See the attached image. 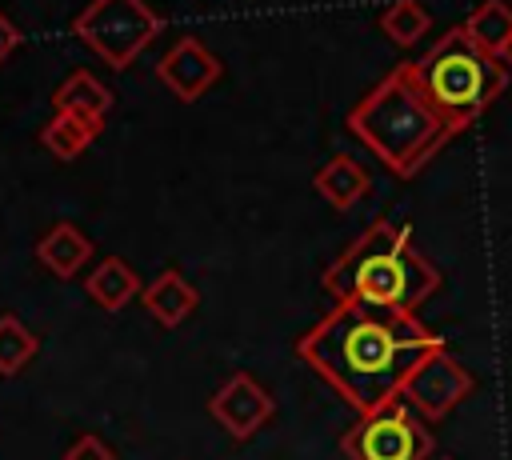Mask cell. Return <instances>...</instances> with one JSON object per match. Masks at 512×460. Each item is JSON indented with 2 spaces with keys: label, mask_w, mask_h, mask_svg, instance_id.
I'll return each mask as SVG.
<instances>
[{
  "label": "cell",
  "mask_w": 512,
  "mask_h": 460,
  "mask_svg": "<svg viewBox=\"0 0 512 460\" xmlns=\"http://www.w3.org/2000/svg\"><path fill=\"white\" fill-rule=\"evenodd\" d=\"M440 348H448L444 336L420 324L416 312L360 300L332 304L296 340V356L320 380H328L348 408H356V416L400 400L408 376Z\"/></svg>",
  "instance_id": "1"
},
{
  "label": "cell",
  "mask_w": 512,
  "mask_h": 460,
  "mask_svg": "<svg viewBox=\"0 0 512 460\" xmlns=\"http://www.w3.org/2000/svg\"><path fill=\"white\" fill-rule=\"evenodd\" d=\"M344 124L400 180H412L456 132H464L432 104L416 60H404L384 80H376Z\"/></svg>",
  "instance_id": "2"
},
{
  "label": "cell",
  "mask_w": 512,
  "mask_h": 460,
  "mask_svg": "<svg viewBox=\"0 0 512 460\" xmlns=\"http://www.w3.org/2000/svg\"><path fill=\"white\" fill-rule=\"evenodd\" d=\"M440 288L436 264L412 244L408 224H392L388 216H376L328 268H324V292L344 304H376V308H420Z\"/></svg>",
  "instance_id": "3"
},
{
  "label": "cell",
  "mask_w": 512,
  "mask_h": 460,
  "mask_svg": "<svg viewBox=\"0 0 512 460\" xmlns=\"http://www.w3.org/2000/svg\"><path fill=\"white\" fill-rule=\"evenodd\" d=\"M416 72L432 104L460 128H468L508 84V68L500 64V56L472 44L464 24L448 28L432 44V52L416 60Z\"/></svg>",
  "instance_id": "4"
},
{
  "label": "cell",
  "mask_w": 512,
  "mask_h": 460,
  "mask_svg": "<svg viewBox=\"0 0 512 460\" xmlns=\"http://www.w3.org/2000/svg\"><path fill=\"white\" fill-rule=\"evenodd\" d=\"M160 16L144 0H88L80 16L72 20V32L108 64V68H128L156 36H160Z\"/></svg>",
  "instance_id": "5"
},
{
  "label": "cell",
  "mask_w": 512,
  "mask_h": 460,
  "mask_svg": "<svg viewBox=\"0 0 512 460\" xmlns=\"http://www.w3.org/2000/svg\"><path fill=\"white\" fill-rule=\"evenodd\" d=\"M340 452L348 460H428L432 436L404 400H392L360 416L340 436Z\"/></svg>",
  "instance_id": "6"
},
{
  "label": "cell",
  "mask_w": 512,
  "mask_h": 460,
  "mask_svg": "<svg viewBox=\"0 0 512 460\" xmlns=\"http://www.w3.org/2000/svg\"><path fill=\"white\" fill-rule=\"evenodd\" d=\"M472 388H476L472 372H468L448 348H440V352H432V356L408 376L400 400H404L420 420H440V416H448Z\"/></svg>",
  "instance_id": "7"
},
{
  "label": "cell",
  "mask_w": 512,
  "mask_h": 460,
  "mask_svg": "<svg viewBox=\"0 0 512 460\" xmlns=\"http://www.w3.org/2000/svg\"><path fill=\"white\" fill-rule=\"evenodd\" d=\"M208 412H212V420H216L232 440H248V436H256V432L272 420L276 404H272V392H268L256 376L236 372V376H228V380L216 388V396L208 400Z\"/></svg>",
  "instance_id": "8"
},
{
  "label": "cell",
  "mask_w": 512,
  "mask_h": 460,
  "mask_svg": "<svg viewBox=\"0 0 512 460\" xmlns=\"http://www.w3.org/2000/svg\"><path fill=\"white\" fill-rule=\"evenodd\" d=\"M156 76H160V84L176 96V100H200L220 76H224V64L216 60V52L204 44V40H196V36H180L164 56H160V64H156Z\"/></svg>",
  "instance_id": "9"
},
{
  "label": "cell",
  "mask_w": 512,
  "mask_h": 460,
  "mask_svg": "<svg viewBox=\"0 0 512 460\" xmlns=\"http://www.w3.org/2000/svg\"><path fill=\"white\" fill-rule=\"evenodd\" d=\"M140 300H144V308H148V316H152L156 324L176 328V324H184V320L196 312L200 292L188 284V276H184V272L164 268V272H160L152 284H144Z\"/></svg>",
  "instance_id": "10"
},
{
  "label": "cell",
  "mask_w": 512,
  "mask_h": 460,
  "mask_svg": "<svg viewBox=\"0 0 512 460\" xmlns=\"http://www.w3.org/2000/svg\"><path fill=\"white\" fill-rule=\"evenodd\" d=\"M52 108L104 128V116H108V108H112V92H108V84H104L100 76H92L88 68H76V72H68V76L56 84Z\"/></svg>",
  "instance_id": "11"
},
{
  "label": "cell",
  "mask_w": 512,
  "mask_h": 460,
  "mask_svg": "<svg viewBox=\"0 0 512 460\" xmlns=\"http://www.w3.org/2000/svg\"><path fill=\"white\" fill-rule=\"evenodd\" d=\"M312 188L320 192V200H324L328 208L348 212L356 200H364V196H368L372 176H368V168H364L360 160H352V156H344V152H340V156H332L324 168H316Z\"/></svg>",
  "instance_id": "12"
},
{
  "label": "cell",
  "mask_w": 512,
  "mask_h": 460,
  "mask_svg": "<svg viewBox=\"0 0 512 460\" xmlns=\"http://www.w3.org/2000/svg\"><path fill=\"white\" fill-rule=\"evenodd\" d=\"M36 260H40L56 280H72V276L92 260V240H88L76 224L60 220V224H52V228L40 236Z\"/></svg>",
  "instance_id": "13"
},
{
  "label": "cell",
  "mask_w": 512,
  "mask_h": 460,
  "mask_svg": "<svg viewBox=\"0 0 512 460\" xmlns=\"http://www.w3.org/2000/svg\"><path fill=\"white\" fill-rule=\"evenodd\" d=\"M84 288H88V296H92L104 312H120L132 296L144 292V288H140V276H136L132 264L120 260V256H104V260L84 276Z\"/></svg>",
  "instance_id": "14"
},
{
  "label": "cell",
  "mask_w": 512,
  "mask_h": 460,
  "mask_svg": "<svg viewBox=\"0 0 512 460\" xmlns=\"http://www.w3.org/2000/svg\"><path fill=\"white\" fill-rule=\"evenodd\" d=\"M464 32L472 44H480L484 52L492 56H504L512 48V8L504 0H484L468 20H464Z\"/></svg>",
  "instance_id": "15"
},
{
  "label": "cell",
  "mask_w": 512,
  "mask_h": 460,
  "mask_svg": "<svg viewBox=\"0 0 512 460\" xmlns=\"http://www.w3.org/2000/svg\"><path fill=\"white\" fill-rule=\"evenodd\" d=\"M100 136V124H88L80 116H68V112H56L44 132H40V144L56 156V160H76L92 140Z\"/></svg>",
  "instance_id": "16"
},
{
  "label": "cell",
  "mask_w": 512,
  "mask_h": 460,
  "mask_svg": "<svg viewBox=\"0 0 512 460\" xmlns=\"http://www.w3.org/2000/svg\"><path fill=\"white\" fill-rule=\"evenodd\" d=\"M428 28H432V16H428V8L420 0H392L380 12V32L400 48H412Z\"/></svg>",
  "instance_id": "17"
},
{
  "label": "cell",
  "mask_w": 512,
  "mask_h": 460,
  "mask_svg": "<svg viewBox=\"0 0 512 460\" xmlns=\"http://www.w3.org/2000/svg\"><path fill=\"white\" fill-rule=\"evenodd\" d=\"M36 348H40V340L24 320L0 316V376H16L36 356Z\"/></svg>",
  "instance_id": "18"
},
{
  "label": "cell",
  "mask_w": 512,
  "mask_h": 460,
  "mask_svg": "<svg viewBox=\"0 0 512 460\" xmlns=\"http://www.w3.org/2000/svg\"><path fill=\"white\" fill-rule=\"evenodd\" d=\"M64 460H116V452H112L96 432H84V436H76V440L68 444Z\"/></svg>",
  "instance_id": "19"
},
{
  "label": "cell",
  "mask_w": 512,
  "mask_h": 460,
  "mask_svg": "<svg viewBox=\"0 0 512 460\" xmlns=\"http://www.w3.org/2000/svg\"><path fill=\"white\" fill-rule=\"evenodd\" d=\"M20 40H24V32L16 28V20H8V12H0V64L20 48Z\"/></svg>",
  "instance_id": "20"
},
{
  "label": "cell",
  "mask_w": 512,
  "mask_h": 460,
  "mask_svg": "<svg viewBox=\"0 0 512 460\" xmlns=\"http://www.w3.org/2000/svg\"><path fill=\"white\" fill-rule=\"evenodd\" d=\"M508 56H512V48H508Z\"/></svg>",
  "instance_id": "21"
},
{
  "label": "cell",
  "mask_w": 512,
  "mask_h": 460,
  "mask_svg": "<svg viewBox=\"0 0 512 460\" xmlns=\"http://www.w3.org/2000/svg\"><path fill=\"white\" fill-rule=\"evenodd\" d=\"M448 460H452V456H448Z\"/></svg>",
  "instance_id": "22"
}]
</instances>
